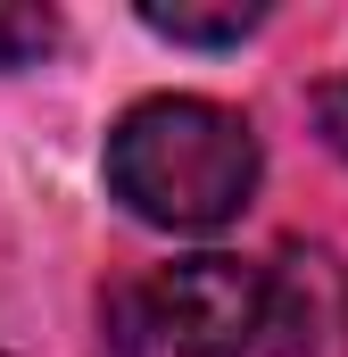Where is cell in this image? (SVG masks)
<instances>
[{"mask_svg": "<svg viewBox=\"0 0 348 357\" xmlns=\"http://www.w3.org/2000/svg\"><path fill=\"white\" fill-rule=\"evenodd\" d=\"M108 191L158 233H216L258 191V133L241 108L199 91L133 100L108 133Z\"/></svg>", "mask_w": 348, "mask_h": 357, "instance_id": "1", "label": "cell"}, {"mask_svg": "<svg viewBox=\"0 0 348 357\" xmlns=\"http://www.w3.org/2000/svg\"><path fill=\"white\" fill-rule=\"evenodd\" d=\"M174 357H265L274 349V274L249 258H182L150 282Z\"/></svg>", "mask_w": 348, "mask_h": 357, "instance_id": "2", "label": "cell"}, {"mask_svg": "<svg viewBox=\"0 0 348 357\" xmlns=\"http://www.w3.org/2000/svg\"><path fill=\"white\" fill-rule=\"evenodd\" d=\"M100 357H166V324L150 291H108L100 299Z\"/></svg>", "mask_w": 348, "mask_h": 357, "instance_id": "4", "label": "cell"}, {"mask_svg": "<svg viewBox=\"0 0 348 357\" xmlns=\"http://www.w3.org/2000/svg\"><path fill=\"white\" fill-rule=\"evenodd\" d=\"M274 349L348 357V274L332 266V250H282V266H274Z\"/></svg>", "mask_w": 348, "mask_h": 357, "instance_id": "3", "label": "cell"}, {"mask_svg": "<svg viewBox=\"0 0 348 357\" xmlns=\"http://www.w3.org/2000/svg\"><path fill=\"white\" fill-rule=\"evenodd\" d=\"M265 8H241V0H224V8H182V0H150L141 8V25L150 33H166V42H241V33H258Z\"/></svg>", "mask_w": 348, "mask_h": 357, "instance_id": "5", "label": "cell"}, {"mask_svg": "<svg viewBox=\"0 0 348 357\" xmlns=\"http://www.w3.org/2000/svg\"><path fill=\"white\" fill-rule=\"evenodd\" d=\"M50 42H58L50 8H0V67H33Z\"/></svg>", "mask_w": 348, "mask_h": 357, "instance_id": "6", "label": "cell"}, {"mask_svg": "<svg viewBox=\"0 0 348 357\" xmlns=\"http://www.w3.org/2000/svg\"><path fill=\"white\" fill-rule=\"evenodd\" d=\"M315 125H324V142L348 158V75H340V84H324V100H315Z\"/></svg>", "mask_w": 348, "mask_h": 357, "instance_id": "7", "label": "cell"}]
</instances>
